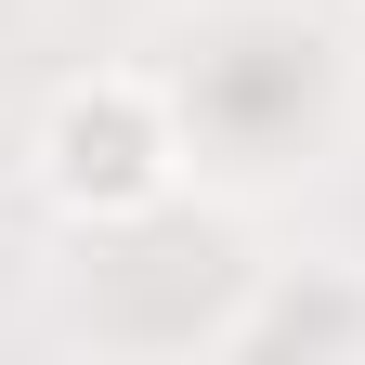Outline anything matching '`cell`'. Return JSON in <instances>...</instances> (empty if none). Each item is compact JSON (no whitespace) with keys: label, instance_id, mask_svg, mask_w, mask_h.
Segmentation results:
<instances>
[{"label":"cell","instance_id":"2","mask_svg":"<svg viewBox=\"0 0 365 365\" xmlns=\"http://www.w3.org/2000/svg\"><path fill=\"white\" fill-rule=\"evenodd\" d=\"M327 339H365V287H327V274H287V287H261L235 313V352H327Z\"/></svg>","mask_w":365,"mask_h":365},{"label":"cell","instance_id":"1","mask_svg":"<svg viewBox=\"0 0 365 365\" xmlns=\"http://www.w3.org/2000/svg\"><path fill=\"white\" fill-rule=\"evenodd\" d=\"M170 157H182V130L157 105V78H66L53 91V118H39V196H53L66 222H144L170 196Z\"/></svg>","mask_w":365,"mask_h":365}]
</instances>
